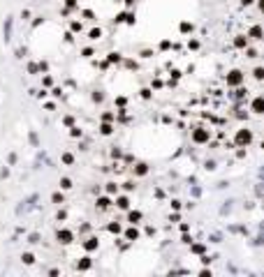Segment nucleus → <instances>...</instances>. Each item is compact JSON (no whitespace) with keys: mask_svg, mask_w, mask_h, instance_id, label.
<instances>
[{"mask_svg":"<svg viewBox=\"0 0 264 277\" xmlns=\"http://www.w3.org/2000/svg\"><path fill=\"white\" fill-rule=\"evenodd\" d=\"M250 141H253V132H250V129H239L236 143L239 146H250Z\"/></svg>","mask_w":264,"mask_h":277,"instance_id":"nucleus-1","label":"nucleus"},{"mask_svg":"<svg viewBox=\"0 0 264 277\" xmlns=\"http://www.w3.org/2000/svg\"><path fill=\"white\" fill-rule=\"evenodd\" d=\"M243 81V74L239 72V69H234V72H230V76H227V86H239Z\"/></svg>","mask_w":264,"mask_h":277,"instance_id":"nucleus-2","label":"nucleus"},{"mask_svg":"<svg viewBox=\"0 0 264 277\" xmlns=\"http://www.w3.org/2000/svg\"><path fill=\"white\" fill-rule=\"evenodd\" d=\"M209 129H195V132H192V139L197 141V143H204V141H209Z\"/></svg>","mask_w":264,"mask_h":277,"instance_id":"nucleus-3","label":"nucleus"},{"mask_svg":"<svg viewBox=\"0 0 264 277\" xmlns=\"http://www.w3.org/2000/svg\"><path fill=\"white\" fill-rule=\"evenodd\" d=\"M72 231H67V229H63V231H58V240H60L63 245H67V243H72Z\"/></svg>","mask_w":264,"mask_h":277,"instance_id":"nucleus-4","label":"nucleus"},{"mask_svg":"<svg viewBox=\"0 0 264 277\" xmlns=\"http://www.w3.org/2000/svg\"><path fill=\"white\" fill-rule=\"evenodd\" d=\"M84 247L88 252H93V250H97V238H88L86 243H84Z\"/></svg>","mask_w":264,"mask_h":277,"instance_id":"nucleus-5","label":"nucleus"},{"mask_svg":"<svg viewBox=\"0 0 264 277\" xmlns=\"http://www.w3.org/2000/svg\"><path fill=\"white\" fill-rule=\"evenodd\" d=\"M262 109H264V102H262V97H257L253 102V111H255V113H262Z\"/></svg>","mask_w":264,"mask_h":277,"instance_id":"nucleus-6","label":"nucleus"},{"mask_svg":"<svg viewBox=\"0 0 264 277\" xmlns=\"http://www.w3.org/2000/svg\"><path fill=\"white\" fill-rule=\"evenodd\" d=\"M250 37H253V39H260V37H262V28H260V26L250 28Z\"/></svg>","mask_w":264,"mask_h":277,"instance_id":"nucleus-7","label":"nucleus"},{"mask_svg":"<svg viewBox=\"0 0 264 277\" xmlns=\"http://www.w3.org/2000/svg\"><path fill=\"white\" fill-rule=\"evenodd\" d=\"M125 238H127V240H137V238H139V231H137V229H127Z\"/></svg>","mask_w":264,"mask_h":277,"instance_id":"nucleus-8","label":"nucleus"},{"mask_svg":"<svg viewBox=\"0 0 264 277\" xmlns=\"http://www.w3.org/2000/svg\"><path fill=\"white\" fill-rule=\"evenodd\" d=\"M97 205H100V208L104 210V208H109V205H111V201H109L107 196H100V199H97Z\"/></svg>","mask_w":264,"mask_h":277,"instance_id":"nucleus-9","label":"nucleus"},{"mask_svg":"<svg viewBox=\"0 0 264 277\" xmlns=\"http://www.w3.org/2000/svg\"><path fill=\"white\" fill-rule=\"evenodd\" d=\"M116 205H118V208H123V210H125L127 205H130V201H127V196H118V201H116Z\"/></svg>","mask_w":264,"mask_h":277,"instance_id":"nucleus-10","label":"nucleus"},{"mask_svg":"<svg viewBox=\"0 0 264 277\" xmlns=\"http://www.w3.org/2000/svg\"><path fill=\"white\" fill-rule=\"evenodd\" d=\"M127 220H130L132 224H134V222H139V220H142V213H137V210H132V213L127 215Z\"/></svg>","mask_w":264,"mask_h":277,"instance_id":"nucleus-11","label":"nucleus"},{"mask_svg":"<svg viewBox=\"0 0 264 277\" xmlns=\"http://www.w3.org/2000/svg\"><path fill=\"white\" fill-rule=\"evenodd\" d=\"M246 44H248V39H246V37H236V39H234V46H239V49H243Z\"/></svg>","mask_w":264,"mask_h":277,"instance_id":"nucleus-12","label":"nucleus"},{"mask_svg":"<svg viewBox=\"0 0 264 277\" xmlns=\"http://www.w3.org/2000/svg\"><path fill=\"white\" fill-rule=\"evenodd\" d=\"M88 268H91V259H84V261H79V270H88Z\"/></svg>","mask_w":264,"mask_h":277,"instance_id":"nucleus-13","label":"nucleus"},{"mask_svg":"<svg viewBox=\"0 0 264 277\" xmlns=\"http://www.w3.org/2000/svg\"><path fill=\"white\" fill-rule=\"evenodd\" d=\"M100 132H102L104 136H107V134H111V132H114V127H111V125H107V122H104V125L100 127Z\"/></svg>","mask_w":264,"mask_h":277,"instance_id":"nucleus-14","label":"nucleus"},{"mask_svg":"<svg viewBox=\"0 0 264 277\" xmlns=\"http://www.w3.org/2000/svg\"><path fill=\"white\" fill-rule=\"evenodd\" d=\"M60 187H63V190H70V187H72V180H70V178H63L60 180Z\"/></svg>","mask_w":264,"mask_h":277,"instance_id":"nucleus-15","label":"nucleus"},{"mask_svg":"<svg viewBox=\"0 0 264 277\" xmlns=\"http://www.w3.org/2000/svg\"><path fill=\"white\" fill-rule=\"evenodd\" d=\"M107 192L109 194H116V192H118V185H116V182H109V185H107Z\"/></svg>","mask_w":264,"mask_h":277,"instance_id":"nucleus-16","label":"nucleus"},{"mask_svg":"<svg viewBox=\"0 0 264 277\" xmlns=\"http://www.w3.org/2000/svg\"><path fill=\"white\" fill-rule=\"evenodd\" d=\"M100 37H102V30H100V28L97 30H91V39H100Z\"/></svg>","mask_w":264,"mask_h":277,"instance_id":"nucleus-17","label":"nucleus"},{"mask_svg":"<svg viewBox=\"0 0 264 277\" xmlns=\"http://www.w3.org/2000/svg\"><path fill=\"white\" fill-rule=\"evenodd\" d=\"M146 171H148V169H146V164H137V173H139V176H144Z\"/></svg>","mask_w":264,"mask_h":277,"instance_id":"nucleus-18","label":"nucleus"},{"mask_svg":"<svg viewBox=\"0 0 264 277\" xmlns=\"http://www.w3.org/2000/svg\"><path fill=\"white\" fill-rule=\"evenodd\" d=\"M109 231H111V233H118L121 226H118V224H109Z\"/></svg>","mask_w":264,"mask_h":277,"instance_id":"nucleus-19","label":"nucleus"},{"mask_svg":"<svg viewBox=\"0 0 264 277\" xmlns=\"http://www.w3.org/2000/svg\"><path fill=\"white\" fill-rule=\"evenodd\" d=\"M23 261H26V263H33L35 256H33V254H23Z\"/></svg>","mask_w":264,"mask_h":277,"instance_id":"nucleus-20","label":"nucleus"},{"mask_svg":"<svg viewBox=\"0 0 264 277\" xmlns=\"http://www.w3.org/2000/svg\"><path fill=\"white\" fill-rule=\"evenodd\" d=\"M181 30L188 32V30H192V26H190V23H181Z\"/></svg>","mask_w":264,"mask_h":277,"instance_id":"nucleus-21","label":"nucleus"},{"mask_svg":"<svg viewBox=\"0 0 264 277\" xmlns=\"http://www.w3.org/2000/svg\"><path fill=\"white\" fill-rule=\"evenodd\" d=\"M262 76H264V72H262V67H257V69H255V79H262Z\"/></svg>","mask_w":264,"mask_h":277,"instance_id":"nucleus-22","label":"nucleus"},{"mask_svg":"<svg viewBox=\"0 0 264 277\" xmlns=\"http://www.w3.org/2000/svg\"><path fill=\"white\" fill-rule=\"evenodd\" d=\"M63 162H65V164H72V155H63Z\"/></svg>","mask_w":264,"mask_h":277,"instance_id":"nucleus-23","label":"nucleus"},{"mask_svg":"<svg viewBox=\"0 0 264 277\" xmlns=\"http://www.w3.org/2000/svg\"><path fill=\"white\" fill-rule=\"evenodd\" d=\"M241 2H243V5H250V2H253V0H241Z\"/></svg>","mask_w":264,"mask_h":277,"instance_id":"nucleus-24","label":"nucleus"}]
</instances>
